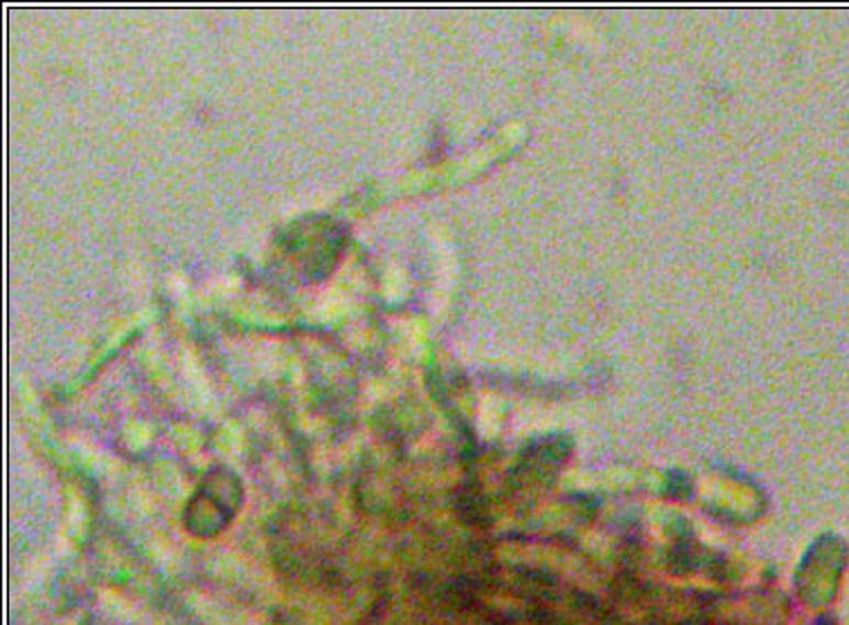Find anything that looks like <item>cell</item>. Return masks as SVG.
Returning <instances> with one entry per match:
<instances>
[{
    "label": "cell",
    "mask_w": 849,
    "mask_h": 625,
    "mask_svg": "<svg viewBox=\"0 0 849 625\" xmlns=\"http://www.w3.org/2000/svg\"><path fill=\"white\" fill-rule=\"evenodd\" d=\"M241 504L236 478L226 471H213L200 493L187 509V529L200 538L220 534Z\"/></svg>",
    "instance_id": "cell-1"
}]
</instances>
